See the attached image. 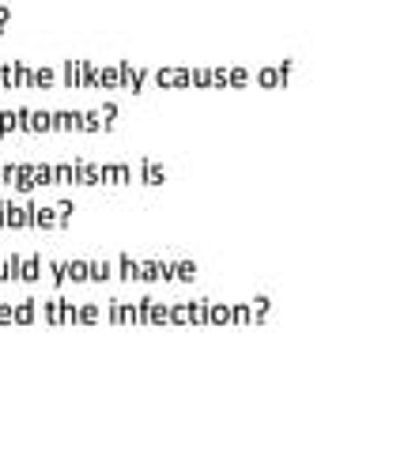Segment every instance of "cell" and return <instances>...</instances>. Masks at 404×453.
<instances>
[]
</instances>
